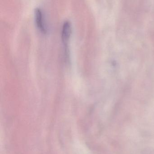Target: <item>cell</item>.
<instances>
[{"mask_svg":"<svg viewBox=\"0 0 154 154\" xmlns=\"http://www.w3.org/2000/svg\"><path fill=\"white\" fill-rule=\"evenodd\" d=\"M72 25L70 20H66L63 25L62 29V38L64 44H66L71 35Z\"/></svg>","mask_w":154,"mask_h":154,"instance_id":"cell-1","label":"cell"},{"mask_svg":"<svg viewBox=\"0 0 154 154\" xmlns=\"http://www.w3.org/2000/svg\"><path fill=\"white\" fill-rule=\"evenodd\" d=\"M35 20L37 26L43 32H46L45 26L43 20V13L41 9L36 8L35 11Z\"/></svg>","mask_w":154,"mask_h":154,"instance_id":"cell-2","label":"cell"}]
</instances>
